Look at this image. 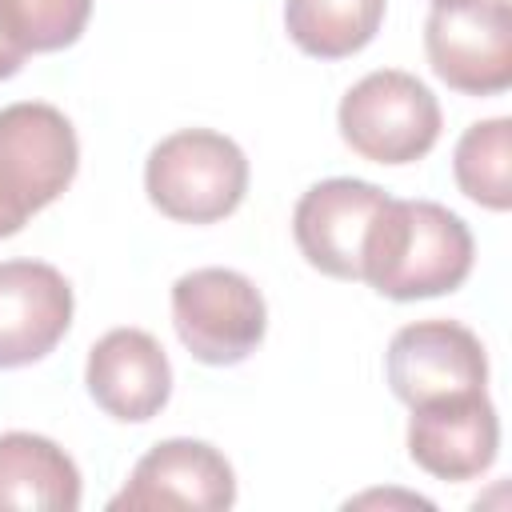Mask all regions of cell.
Masks as SVG:
<instances>
[{
	"mask_svg": "<svg viewBox=\"0 0 512 512\" xmlns=\"http://www.w3.org/2000/svg\"><path fill=\"white\" fill-rule=\"evenodd\" d=\"M476 260L468 224L436 200L388 196L368 224L360 280L388 300H428L456 292Z\"/></svg>",
	"mask_w": 512,
	"mask_h": 512,
	"instance_id": "6da1fadb",
	"label": "cell"
},
{
	"mask_svg": "<svg viewBox=\"0 0 512 512\" xmlns=\"http://www.w3.org/2000/svg\"><path fill=\"white\" fill-rule=\"evenodd\" d=\"M144 192L168 220L216 224L232 216L248 192V156L224 132L180 128L148 152Z\"/></svg>",
	"mask_w": 512,
	"mask_h": 512,
	"instance_id": "7a4b0ae2",
	"label": "cell"
},
{
	"mask_svg": "<svg viewBox=\"0 0 512 512\" xmlns=\"http://www.w3.org/2000/svg\"><path fill=\"white\" fill-rule=\"evenodd\" d=\"M80 140L72 120L44 104L20 100L0 108V240L16 236L76 176Z\"/></svg>",
	"mask_w": 512,
	"mask_h": 512,
	"instance_id": "3957f363",
	"label": "cell"
},
{
	"mask_svg": "<svg viewBox=\"0 0 512 512\" xmlns=\"http://www.w3.org/2000/svg\"><path fill=\"white\" fill-rule=\"evenodd\" d=\"M336 124L360 160L416 164L440 140V100L412 72L376 68L344 92Z\"/></svg>",
	"mask_w": 512,
	"mask_h": 512,
	"instance_id": "277c9868",
	"label": "cell"
},
{
	"mask_svg": "<svg viewBox=\"0 0 512 512\" xmlns=\"http://www.w3.org/2000/svg\"><path fill=\"white\" fill-rule=\"evenodd\" d=\"M172 328L200 364L232 368L260 348L268 308L244 272L192 268L172 284Z\"/></svg>",
	"mask_w": 512,
	"mask_h": 512,
	"instance_id": "5b68a950",
	"label": "cell"
},
{
	"mask_svg": "<svg viewBox=\"0 0 512 512\" xmlns=\"http://www.w3.org/2000/svg\"><path fill=\"white\" fill-rule=\"evenodd\" d=\"M432 72L464 96L512 88V4L508 0H440L424 20Z\"/></svg>",
	"mask_w": 512,
	"mask_h": 512,
	"instance_id": "8992f818",
	"label": "cell"
},
{
	"mask_svg": "<svg viewBox=\"0 0 512 512\" xmlns=\"http://www.w3.org/2000/svg\"><path fill=\"white\" fill-rule=\"evenodd\" d=\"M384 376L392 396L416 408L436 396L488 388V352L480 336L456 320H416L388 340Z\"/></svg>",
	"mask_w": 512,
	"mask_h": 512,
	"instance_id": "52a82bcc",
	"label": "cell"
},
{
	"mask_svg": "<svg viewBox=\"0 0 512 512\" xmlns=\"http://www.w3.org/2000/svg\"><path fill=\"white\" fill-rule=\"evenodd\" d=\"M500 452V420L488 388L436 396L408 416V456L436 480L464 484L484 476Z\"/></svg>",
	"mask_w": 512,
	"mask_h": 512,
	"instance_id": "ba28073f",
	"label": "cell"
},
{
	"mask_svg": "<svg viewBox=\"0 0 512 512\" xmlns=\"http://www.w3.org/2000/svg\"><path fill=\"white\" fill-rule=\"evenodd\" d=\"M236 504V472L220 448L192 436H172L152 444L128 484L108 500L112 512L124 508H204L220 512Z\"/></svg>",
	"mask_w": 512,
	"mask_h": 512,
	"instance_id": "9c48e42d",
	"label": "cell"
},
{
	"mask_svg": "<svg viewBox=\"0 0 512 512\" xmlns=\"http://www.w3.org/2000/svg\"><path fill=\"white\" fill-rule=\"evenodd\" d=\"M384 200V188L356 176H328L312 184L292 208V236L300 256L324 276L360 280L364 236Z\"/></svg>",
	"mask_w": 512,
	"mask_h": 512,
	"instance_id": "30bf717a",
	"label": "cell"
},
{
	"mask_svg": "<svg viewBox=\"0 0 512 512\" xmlns=\"http://www.w3.org/2000/svg\"><path fill=\"white\" fill-rule=\"evenodd\" d=\"M84 384L100 412L120 424H144L172 396V364L152 332L112 328L88 348Z\"/></svg>",
	"mask_w": 512,
	"mask_h": 512,
	"instance_id": "8fae6325",
	"label": "cell"
},
{
	"mask_svg": "<svg viewBox=\"0 0 512 512\" xmlns=\"http://www.w3.org/2000/svg\"><path fill=\"white\" fill-rule=\"evenodd\" d=\"M72 284L44 260L0 264V368L44 360L72 328Z\"/></svg>",
	"mask_w": 512,
	"mask_h": 512,
	"instance_id": "7c38bea8",
	"label": "cell"
},
{
	"mask_svg": "<svg viewBox=\"0 0 512 512\" xmlns=\"http://www.w3.org/2000/svg\"><path fill=\"white\" fill-rule=\"evenodd\" d=\"M0 508H80V468L48 436L0 432Z\"/></svg>",
	"mask_w": 512,
	"mask_h": 512,
	"instance_id": "4fadbf2b",
	"label": "cell"
},
{
	"mask_svg": "<svg viewBox=\"0 0 512 512\" xmlns=\"http://www.w3.org/2000/svg\"><path fill=\"white\" fill-rule=\"evenodd\" d=\"M384 4L388 0H284V28L300 52L344 60L376 40Z\"/></svg>",
	"mask_w": 512,
	"mask_h": 512,
	"instance_id": "5bb4252c",
	"label": "cell"
},
{
	"mask_svg": "<svg viewBox=\"0 0 512 512\" xmlns=\"http://www.w3.org/2000/svg\"><path fill=\"white\" fill-rule=\"evenodd\" d=\"M452 176L472 204L488 212H508L512 208V120L492 116V120L468 124L452 152Z\"/></svg>",
	"mask_w": 512,
	"mask_h": 512,
	"instance_id": "9a60e30c",
	"label": "cell"
},
{
	"mask_svg": "<svg viewBox=\"0 0 512 512\" xmlns=\"http://www.w3.org/2000/svg\"><path fill=\"white\" fill-rule=\"evenodd\" d=\"M92 16V0H0V44L24 60L72 48Z\"/></svg>",
	"mask_w": 512,
	"mask_h": 512,
	"instance_id": "2e32d148",
	"label": "cell"
},
{
	"mask_svg": "<svg viewBox=\"0 0 512 512\" xmlns=\"http://www.w3.org/2000/svg\"><path fill=\"white\" fill-rule=\"evenodd\" d=\"M20 64H24V60H16V56H12V52H8L4 44H0V80L16 76V72H20Z\"/></svg>",
	"mask_w": 512,
	"mask_h": 512,
	"instance_id": "e0dca14e",
	"label": "cell"
},
{
	"mask_svg": "<svg viewBox=\"0 0 512 512\" xmlns=\"http://www.w3.org/2000/svg\"><path fill=\"white\" fill-rule=\"evenodd\" d=\"M432 4H440V0H432Z\"/></svg>",
	"mask_w": 512,
	"mask_h": 512,
	"instance_id": "ac0fdd59",
	"label": "cell"
}]
</instances>
